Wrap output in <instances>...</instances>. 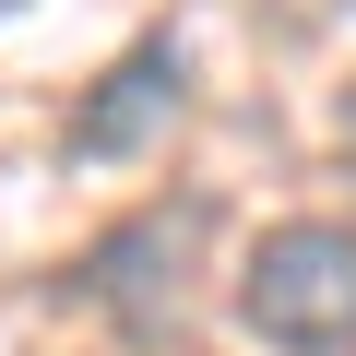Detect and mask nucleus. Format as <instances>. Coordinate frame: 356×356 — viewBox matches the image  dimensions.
Masks as SVG:
<instances>
[{"instance_id": "nucleus-1", "label": "nucleus", "mask_w": 356, "mask_h": 356, "mask_svg": "<svg viewBox=\"0 0 356 356\" xmlns=\"http://www.w3.org/2000/svg\"><path fill=\"white\" fill-rule=\"evenodd\" d=\"M238 332L273 356H356V226L285 214L238 261Z\"/></svg>"}, {"instance_id": "nucleus-2", "label": "nucleus", "mask_w": 356, "mask_h": 356, "mask_svg": "<svg viewBox=\"0 0 356 356\" xmlns=\"http://www.w3.org/2000/svg\"><path fill=\"white\" fill-rule=\"evenodd\" d=\"M202 226H214V202L202 191H178V202H131L83 261H72V297H95L119 332H178V297H191V250H202Z\"/></svg>"}, {"instance_id": "nucleus-3", "label": "nucleus", "mask_w": 356, "mask_h": 356, "mask_svg": "<svg viewBox=\"0 0 356 356\" xmlns=\"http://www.w3.org/2000/svg\"><path fill=\"white\" fill-rule=\"evenodd\" d=\"M178 107H191V48H178V36H143V48H119V60L83 83L60 154H72V166H131L143 143H166Z\"/></svg>"}, {"instance_id": "nucleus-4", "label": "nucleus", "mask_w": 356, "mask_h": 356, "mask_svg": "<svg viewBox=\"0 0 356 356\" xmlns=\"http://www.w3.org/2000/svg\"><path fill=\"white\" fill-rule=\"evenodd\" d=\"M0 13H24V0H0Z\"/></svg>"}]
</instances>
